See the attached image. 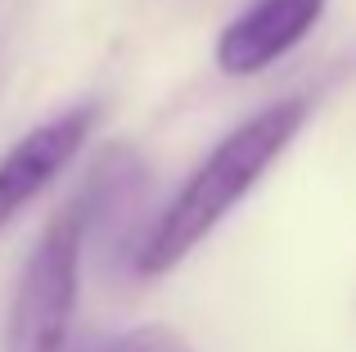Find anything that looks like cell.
I'll use <instances>...</instances> for the list:
<instances>
[{
	"label": "cell",
	"instance_id": "6da1fadb",
	"mask_svg": "<svg viewBox=\"0 0 356 352\" xmlns=\"http://www.w3.org/2000/svg\"><path fill=\"white\" fill-rule=\"evenodd\" d=\"M307 113H312V104L302 95L275 99V104L257 109L252 118H243L230 136H221L217 150L185 176L172 203L145 230V239L136 248V271L140 275L176 271L248 199V190L270 172V163L293 145V136L307 127Z\"/></svg>",
	"mask_w": 356,
	"mask_h": 352
},
{
	"label": "cell",
	"instance_id": "7a4b0ae2",
	"mask_svg": "<svg viewBox=\"0 0 356 352\" xmlns=\"http://www.w3.org/2000/svg\"><path fill=\"white\" fill-rule=\"evenodd\" d=\"M86 235H90L86 208L72 194L50 217V226L41 230V239L32 244L23 262V275H18L14 298H9L5 352H63L81 298Z\"/></svg>",
	"mask_w": 356,
	"mask_h": 352
},
{
	"label": "cell",
	"instance_id": "3957f363",
	"mask_svg": "<svg viewBox=\"0 0 356 352\" xmlns=\"http://www.w3.org/2000/svg\"><path fill=\"white\" fill-rule=\"evenodd\" d=\"M90 127H95V109L77 104V109H63V113L45 118L23 141L9 145V154L0 159V235L14 226L18 212L36 194H45L63 176V168L81 154Z\"/></svg>",
	"mask_w": 356,
	"mask_h": 352
},
{
	"label": "cell",
	"instance_id": "277c9868",
	"mask_svg": "<svg viewBox=\"0 0 356 352\" xmlns=\"http://www.w3.org/2000/svg\"><path fill=\"white\" fill-rule=\"evenodd\" d=\"M330 0H252L217 36V68L226 77H257L280 63L325 18Z\"/></svg>",
	"mask_w": 356,
	"mask_h": 352
},
{
	"label": "cell",
	"instance_id": "5b68a950",
	"mask_svg": "<svg viewBox=\"0 0 356 352\" xmlns=\"http://www.w3.org/2000/svg\"><path fill=\"white\" fill-rule=\"evenodd\" d=\"M99 352H190V344L167 326H136V330H127V335L108 339Z\"/></svg>",
	"mask_w": 356,
	"mask_h": 352
}]
</instances>
